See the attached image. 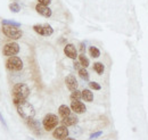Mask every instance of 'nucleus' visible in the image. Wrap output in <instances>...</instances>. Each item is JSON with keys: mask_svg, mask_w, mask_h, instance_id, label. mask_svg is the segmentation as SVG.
<instances>
[{"mask_svg": "<svg viewBox=\"0 0 148 140\" xmlns=\"http://www.w3.org/2000/svg\"><path fill=\"white\" fill-rule=\"evenodd\" d=\"M12 95H13V103L15 105H18L19 103L26 100L27 97L30 96V88L25 83H17L13 87Z\"/></svg>", "mask_w": 148, "mask_h": 140, "instance_id": "obj_1", "label": "nucleus"}, {"mask_svg": "<svg viewBox=\"0 0 148 140\" xmlns=\"http://www.w3.org/2000/svg\"><path fill=\"white\" fill-rule=\"evenodd\" d=\"M16 108H17V113L19 114V116L22 119L26 120V121H29L31 119H34V116H36L34 107L27 100H24V102L19 103L18 105H16Z\"/></svg>", "mask_w": 148, "mask_h": 140, "instance_id": "obj_2", "label": "nucleus"}, {"mask_svg": "<svg viewBox=\"0 0 148 140\" xmlns=\"http://www.w3.org/2000/svg\"><path fill=\"white\" fill-rule=\"evenodd\" d=\"M2 32L7 38L12 40H18L23 36L22 30H19V27L14 25H2Z\"/></svg>", "mask_w": 148, "mask_h": 140, "instance_id": "obj_3", "label": "nucleus"}, {"mask_svg": "<svg viewBox=\"0 0 148 140\" xmlns=\"http://www.w3.org/2000/svg\"><path fill=\"white\" fill-rule=\"evenodd\" d=\"M58 122H59L58 116L55 115V114H53V113H49V114H47V115L43 117L42 126H43V129H45L46 131H51V130H54V129L57 128Z\"/></svg>", "mask_w": 148, "mask_h": 140, "instance_id": "obj_4", "label": "nucleus"}, {"mask_svg": "<svg viewBox=\"0 0 148 140\" xmlns=\"http://www.w3.org/2000/svg\"><path fill=\"white\" fill-rule=\"evenodd\" d=\"M6 67L9 71H14V72H18L23 70V62L22 59L17 56H12L8 57L7 62H6Z\"/></svg>", "mask_w": 148, "mask_h": 140, "instance_id": "obj_5", "label": "nucleus"}, {"mask_svg": "<svg viewBox=\"0 0 148 140\" xmlns=\"http://www.w3.org/2000/svg\"><path fill=\"white\" fill-rule=\"evenodd\" d=\"M2 53L5 56L12 57V56H16L19 53V45L16 42H9L6 43L2 48Z\"/></svg>", "mask_w": 148, "mask_h": 140, "instance_id": "obj_6", "label": "nucleus"}, {"mask_svg": "<svg viewBox=\"0 0 148 140\" xmlns=\"http://www.w3.org/2000/svg\"><path fill=\"white\" fill-rule=\"evenodd\" d=\"M33 30L38 34L43 35V36H50L54 33V29L49 24H36L33 25Z\"/></svg>", "mask_w": 148, "mask_h": 140, "instance_id": "obj_7", "label": "nucleus"}, {"mask_svg": "<svg viewBox=\"0 0 148 140\" xmlns=\"http://www.w3.org/2000/svg\"><path fill=\"white\" fill-rule=\"evenodd\" d=\"M69 133H70V131H69L67 126H65V125H59V126H57L55 130H54L53 137L57 140H64L69 137Z\"/></svg>", "mask_w": 148, "mask_h": 140, "instance_id": "obj_8", "label": "nucleus"}, {"mask_svg": "<svg viewBox=\"0 0 148 140\" xmlns=\"http://www.w3.org/2000/svg\"><path fill=\"white\" fill-rule=\"evenodd\" d=\"M64 54L69 57V58H71V59H73V60H76V58L79 57V54H77V49H76V47L72 45V43H67L65 47H64Z\"/></svg>", "mask_w": 148, "mask_h": 140, "instance_id": "obj_9", "label": "nucleus"}, {"mask_svg": "<svg viewBox=\"0 0 148 140\" xmlns=\"http://www.w3.org/2000/svg\"><path fill=\"white\" fill-rule=\"evenodd\" d=\"M36 10H37L38 14H40L41 16L47 17V18L50 17L51 14H53L51 9H50L48 6H45V5H41V3H38L37 6H36Z\"/></svg>", "mask_w": 148, "mask_h": 140, "instance_id": "obj_10", "label": "nucleus"}, {"mask_svg": "<svg viewBox=\"0 0 148 140\" xmlns=\"http://www.w3.org/2000/svg\"><path fill=\"white\" fill-rule=\"evenodd\" d=\"M71 109L73 110L75 114H83L87 110V107L83 103H81L80 100H75L71 103Z\"/></svg>", "mask_w": 148, "mask_h": 140, "instance_id": "obj_11", "label": "nucleus"}, {"mask_svg": "<svg viewBox=\"0 0 148 140\" xmlns=\"http://www.w3.org/2000/svg\"><path fill=\"white\" fill-rule=\"evenodd\" d=\"M65 84H66V87H67V89L70 91H74V90H76L77 87H79V83H77L75 76L71 75V74L65 78Z\"/></svg>", "mask_w": 148, "mask_h": 140, "instance_id": "obj_12", "label": "nucleus"}, {"mask_svg": "<svg viewBox=\"0 0 148 140\" xmlns=\"http://www.w3.org/2000/svg\"><path fill=\"white\" fill-rule=\"evenodd\" d=\"M26 123H27V126H29L37 136H40V135H41V123L39 122L38 120L31 119V120L26 121Z\"/></svg>", "mask_w": 148, "mask_h": 140, "instance_id": "obj_13", "label": "nucleus"}, {"mask_svg": "<svg viewBox=\"0 0 148 140\" xmlns=\"http://www.w3.org/2000/svg\"><path fill=\"white\" fill-rule=\"evenodd\" d=\"M77 121H79V120H77L76 115H74V114H70L69 116L62 119V123H63V125H65V126H73V125H75V124L77 123Z\"/></svg>", "mask_w": 148, "mask_h": 140, "instance_id": "obj_14", "label": "nucleus"}, {"mask_svg": "<svg viewBox=\"0 0 148 140\" xmlns=\"http://www.w3.org/2000/svg\"><path fill=\"white\" fill-rule=\"evenodd\" d=\"M71 110H72L71 107H69L67 105H60L58 108V114L60 115L62 119H64V117H66L71 114Z\"/></svg>", "mask_w": 148, "mask_h": 140, "instance_id": "obj_15", "label": "nucleus"}, {"mask_svg": "<svg viewBox=\"0 0 148 140\" xmlns=\"http://www.w3.org/2000/svg\"><path fill=\"white\" fill-rule=\"evenodd\" d=\"M82 99L84 102H88V103H91L93 100V92L90 89H84L82 91Z\"/></svg>", "mask_w": 148, "mask_h": 140, "instance_id": "obj_16", "label": "nucleus"}, {"mask_svg": "<svg viewBox=\"0 0 148 140\" xmlns=\"http://www.w3.org/2000/svg\"><path fill=\"white\" fill-rule=\"evenodd\" d=\"M79 62H80L81 66H82V67H86V69H87V67L89 66V64H90L88 57H87L84 54H80V55H79Z\"/></svg>", "mask_w": 148, "mask_h": 140, "instance_id": "obj_17", "label": "nucleus"}, {"mask_svg": "<svg viewBox=\"0 0 148 140\" xmlns=\"http://www.w3.org/2000/svg\"><path fill=\"white\" fill-rule=\"evenodd\" d=\"M77 72H79V76H80L82 80H84V81H89L90 75H89V72L86 70V67H81Z\"/></svg>", "mask_w": 148, "mask_h": 140, "instance_id": "obj_18", "label": "nucleus"}, {"mask_svg": "<svg viewBox=\"0 0 148 140\" xmlns=\"http://www.w3.org/2000/svg\"><path fill=\"white\" fill-rule=\"evenodd\" d=\"M70 98H71V100H72V102L82 99V91H80V90H77V89H76V90H74V91H72V93H71Z\"/></svg>", "mask_w": 148, "mask_h": 140, "instance_id": "obj_19", "label": "nucleus"}, {"mask_svg": "<svg viewBox=\"0 0 148 140\" xmlns=\"http://www.w3.org/2000/svg\"><path fill=\"white\" fill-rule=\"evenodd\" d=\"M93 70L97 72V74H103L104 73V71H105V65L103 64V63H95L93 64Z\"/></svg>", "mask_w": 148, "mask_h": 140, "instance_id": "obj_20", "label": "nucleus"}, {"mask_svg": "<svg viewBox=\"0 0 148 140\" xmlns=\"http://www.w3.org/2000/svg\"><path fill=\"white\" fill-rule=\"evenodd\" d=\"M89 54H90V56H91L92 58H98V57L100 56V50H99L97 47L91 46V47H89Z\"/></svg>", "mask_w": 148, "mask_h": 140, "instance_id": "obj_21", "label": "nucleus"}, {"mask_svg": "<svg viewBox=\"0 0 148 140\" xmlns=\"http://www.w3.org/2000/svg\"><path fill=\"white\" fill-rule=\"evenodd\" d=\"M9 9H10V12H13V13H19L21 6H19L18 2H12V3L9 5Z\"/></svg>", "mask_w": 148, "mask_h": 140, "instance_id": "obj_22", "label": "nucleus"}, {"mask_svg": "<svg viewBox=\"0 0 148 140\" xmlns=\"http://www.w3.org/2000/svg\"><path fill=\"white\" fill-rule=\"evenodd\" d=\"M1 23H2V25H14V26L21 27V23L15 22V21H10V19H2Z\"/></svg>", "mask_w": 148, "mask_h": 140, "instance_id": "obj_23", "label": "nucleus"}, {"mask_svg": "<svg viewBox=\"0 0 148 140\" xmlns=\"http://www.w3.org/2000/svg\"><path fill=\"white\" fill-rule=\"evenodd\" d=\"M89 87L93 89V90H100L101 87H100V84L99 83H97V82H95V81H90L89 82Z\"/></svg>", "mask_w": 148, "mask_h": 140, "instance_id": "obj_24", "label": "nucleus"}, {"mask_svg": "<svg viewBox=\"0 0 148 140\" xmlns=\"http://www.w3.org/2000/svg\"><path fill=\"white\" fill-rule=\"evenodd\" d=\"M101 135H103V131H97V132H95V133H92V135H90V138H89V139L90 140L97 139V138L100 137Z\"/></svg>", "mask_w": 148, "mask_h": 140, "instance_id": "obj_25", "label": "nucleus"}, {"mask_svg": "<svg viewBox=\"0 0 148 140\" xmlns=\"http://www.w3.org/2000/svg\"><path fill=\"white\" fill-rule=\"evenodd\" d=\"M0 123L3 125V128L6 129V130H8V125H7V123H6V121H5V119L2 117V115H1V113H0Z\"/></svg>", "mask_w": 148, "mask_h": 140, "instance_id": "obj_26", "label": "nucleus"}, {"mask_svg": "<svg viewBox=\"0 0 148 140\" xmlns=\"http://www.w3.org/2000/svg\"><path fill=\"white\" fill-rule=\"evenodd\" d=\"M79 50L81 51V54H84V51H86V42H81V43H80Z\"/></svg>", "mask_w": 148, "mask_h": 140, "instance_id": "obj_27", "label": "nucleus"}, {"mask_svg": "<svg viewBox=\"0 0 148 140\" xmlns=\"http://www.w3.org/2000/svg\"><path fill=\"white\" fill-rule=\"evenodd\" d=\"M37 1H39V3L45 5V6H48V5H50V2H51V0H37Z\"/></svg>", "mask_w": 148, "mask_h": 140, "instance_id": "obj_28", "label": "nucleus"}, {"mask_svg": "<svg viewBox=\"0 0 148 140\" xmlns=\"http://www.w3.org/2000/svg\"><path fill=\"white\" fill-rule=\"evenodd\" d=\"M73 65H74V69H75V70L79 71L80 69H81V64H80V62H76V60H74Z\"/></svg>", "mask_w": 148, "mask_h": 140, "instance_id": "obj_29", "label": "nucleus"}, {"mask_svg": "<svg viewBox=\"0 0 148 140\" xmlns=\"http://www.w3.org/2000/svg\"><path fill=\"white\" fill-rule=\"evenodd\" d=\"M64 140H76V139H74V138H66V139H64Z\"/></svg>", "mask_w": 148, "mask_h": 140, "instance_id": "obj_30", "label": "nucleus"}, {"mask_svg": "<svg viewBox=\"0 0 148 140\" xmlns=\"http://www.w3.org/2000/svg\"><path fill=\"white\" fill-rule=\"evenodd\" d=\"M27 140H34V139H32V138H30V137H27Z\"/></svg>", "mask_w": 148, "mask_h": 140, "instance_id": "obj_31", "label": "nucleus"}]
</instances>
